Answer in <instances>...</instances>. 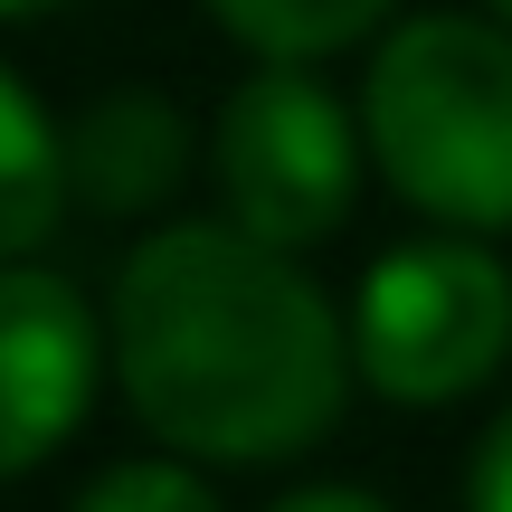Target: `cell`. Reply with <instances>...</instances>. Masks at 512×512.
I'll use <instances>...</instances> for the list:
<instances>
[{
	"label": "cell",
	"instance_id": "obj_1",
	"mask_svg": "<svg viewBox=\"0 0 512 512\" xmlns=\"http://www.w3.org/2000/svg\"><path fill=\"white\" fill-rule=\"evenodd\" d=\"M351 370L323 285L238 219H181L114 275V380L181 456H294L342 418Z\"/></svg>",
	"mask_w": 512,
	"mask_h": 512
},
{
	"label": "cell",
	"instance_id": "obj_2",
	"mask_svg": "<svg viewBox=\"0 0 512 512\" xmlns=\"http://www.w3.org/2000/svg\"><path fill=\"white\" fill-rule=\"evenodd\" d=\"M361 133L408 209L494 238L512 228V29L427 10L361 76Z\"/></svg>",
	"mask_w": 512,
	"mask_h": 512
},
{
	"label": "cell",
	"instance_id": "obj_3",
	"mask_svg": "<svg viewBox=\"0 0 512 512\" xmlns=\"http://www.w3.org/2000/svg\"><path fill=\"white\" fill-rule=\"evenodd\" d=\"M503 351H512V275L465 228L389 247L351 294V361L399 408H446L484 389Z\"/></svg>",
	"mask_w": 512,
	"mask_h": 512
},
{
	"label": "cell",
	"instance_id": "obj_4",
	"mask_svg": "<svg viewBox=\"0 0 512 512\" xmlns=\"http://www.w3.org/2000/svg\"><path fill=\"white\" fill-rule=\"evenodd\" d=\"M361 143L370 133L342 114V95H323L304 67H256L219 105L209 162H219V200L247 238L266 247H323L361 200Z\"/></svg>",
	"mask_w": 512,
	"mask_h": 512
},
{
	"label": "cell",
	"instance_id": "obj_5",
	"mask_svg": "<svg viewBox=\"0 0 512 512\" xmlns=\"http://www.w3.org/2000/svg\"><path fill=\"white\" fill-rule=\"evenodd\" d=\"M95 370L105 323L86 313V294L48 266H0V484L67 446L95 399Z\"/></svg>",
	"mask_w": 512,
	"mask_h": 512
},
{
	"label": "cell",
	"instance_id": "obj_6",
	"mask_svg": "<svg viewBox=\"0 0 512 512\" xmlns=\"http://www.w3.org/2000/svg\"><path fill=\"white\" fill-rule=\"evenodd\" d=\"M190 171V124L152 86H114L67 124V200L105 209V219H143L181 190Z\"/></svg>",
	"mask_w": 512,
	"mask_h": 512
},
{
	"label": "cell",
	"instance_id": "obj_7",
	"mask_svg": "<svg viewBox=\"0 0 512 512\" xmlns=\"http://www.w3.org/2000/svg\"><path fill=\"white\" fill-rule=\"evenodd\" d=\"M67 209V133L38 114V95L0 67V266H19Z\"/></svg>",
	"mask_w": 512,
	"mask_h": 512
},
{
	"label": "cell",
	"instance_id": "obj_8",
	"mask_svg": "<svg viewBox=\"0 0 512 512\" xmlns=\"http://www.w3.org/2000/svg\"><path fill=\"white\" fill-rule=\"evenodd\" d=\"M380 10L389 0H209V19L238 48H256L266 67H304V57L351 48V38L380 29Z\"/></svg>",
	"mask_w": 512,
	"mask_h": 512
},
{
	"label": "cell",
	"instance_id": "obj_9",
	"mask_svg": "<svg viewBox=\"0 0 512 512\" xmlns=\"http://www.w3.org/2000/svg\"><path fill=\"white\" fill-rule=\"evenodd\" d=\"M76 512H219V503L190 465H114L76 494Z\"/></svg>",
	"mask_w": 512,
	"mask_h": 512
},
{
	"label": "cell",
	"instance_id": "obj_10",
	"mask_svg": "<svg viewBox=\"0 0 512 512\" xmlns=\"http://www.w3.org/2000/svg\"><path fill=\"white\" fill-rule=\"evenodd\" d=\"M465 512H512V408L484 427L475 465H465Z\"/></svg>",
	"mask_w": 512,
	"mask_h": 512
},
{
	"label": "cell",
	"instance_id": "obj_11",
	"mask_svg": "<svg viewBox=\"0 0 512 512\" xmlns=\"http://www.w3.org/2000/svg\"><path fill=\"white\" fill-rule=\"evenodd\" d=\"M275 512H389V503H370V494H351V484H313V494H285Z\"/></svg>",
	"mask_w": 512,
	"mask_h": 512
},
{
	"label": "cell",
	"instance_id": "obj_12",
	"mask_svg": "<svg viewBox=\"0 0 512 512\" xmlns=\"http://www.w3.org/2000/svg\"><path fill=\"white\" fill-rule=\"evenodd\" d=\"M38 10H67V0H0V19H38Z\"/></svg>",
	"mask_w": 512,
	"mask_h": 512
},
{
	"label": "cell",
	"instance_id": "obj_13",
	"mask_svg": "<svg viewBox=\"0 0 512 512\" xmlns=\"http://www.w3.org/2000/svg\"><path fill=\"white\" fill-rule=\"evenodd\" d=\"M494 19H503V29H512V0H494Z\"/></svg>",
	"mask_w": 512,
	"mask_h": 512
}]
</instances>
